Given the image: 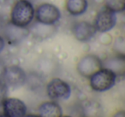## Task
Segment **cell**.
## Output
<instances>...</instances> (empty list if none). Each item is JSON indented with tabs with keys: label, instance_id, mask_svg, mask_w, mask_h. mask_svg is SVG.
Wrapping results in <instances>:
<instances>
[{
	"label": "cell",
	"instance_id": "1",
	"mask_svg": "<svg viewBox=\"0 0 125 117\" xmlns=\"http://www.w3.org/2000/svg\"><path fill=\"white\" fill-rule=\"evenodd\" d=\"M35 10L29 0H17L10 13V22L21 28H28L34 18Z\"/></svg>",
	"mask_w": 125,
	"mask_h": 117
},
{
	"label": "cell",
	"instance_id": "2",
	"mask_svg": "<svg viewBox=\"0 0 125 117\" xmlns=\"http://www.w3.org/2000/svg\"><path fill=\"white\" fill-rule=\"evenodd\" d=\"M116 75L110 69L102 68L95 72L90 78L89 83L94 91L102 92L111 89L116 84Z\"/></svg>",
	"mask_w": 125,
	"mask_h": 117
},
{
	"label": "cell",
	"instance_id": "3",
	"mask_svg": "<svg viewBox=\"0 0 125 117\" xmlns=\"http://www.w3.org/2000/svg\"><path fill=\"white\" fill-rule=\"evenodd\" d=\"M36 21L46 25H53L59 21L61 13L59 9L52 4H42L38 6L34 13Z\"/></svg>",
	"mask_w": 125,
	"mask_h": 117
},
{
	"label": "cell",
	"instance_id": "4",
	"mask_svg": "<svg viewBox=\"0 0 125 117\" xmlns=\"http://www.w3.org/2000/svg\"><path fill=\"white\" fill-rule=\"evenodd\" d=\"M46 92L53 100H67L71 95L70 86L59 78H54L46 86Z\"/></svg>",
	"mask_w": 125,
	"mask_h": 117
},
{
	"label": "cell",
	"instance_id": "5",
	"mask_svg": "<svg viewBox=\"0 0 125 117\" xmlns=\"http://www.w3.org/2000/svg\"><path fill=\"white\" fill-rule=\"evenodd\" d=\"M103 68L102 61L94 54H88L80 59L76 66L77 72L85 78H90L98 70Z\"/></svg>",
	"mask_w": 125,
	"mask_h": 117
},
{
	"label": "cell",
	"instance_id": "6",
	"mask_svg": "<svg viewBox=\"0 0 125 117\" xmlns=\"http://www.w3.org/2000/svg\"><path fill=\"white\" fill-rule=\"evenodd\" d=\"M116 15L111 10L104 7L98 12L94 21V27L97 32L107 33L111 31L116 24Z\"/></svg>",
	"mask_w": 125,
	"mask_h": 117
},
{
	"label": "cell",
	"instance_id": "7",
	"mask_svg": "<svg viewBox=\"0 0 125 117\" xmlns=\"http://www.w3.org/2000/svg\"><path fill=\"white\" fill-rule=\"evenodd\" d=\"M27 80H28L27 74L21 67L16 65L6 67L4 76V82L8 87L19 88L24 86Z\"/></svg>",
	"mask_w": 125,
	"mask_h": 117
},
{
	"label": "cell",
	"instance_id": "8",
	"mask_svg": "<svg viewBox=\"0 0 125 117\" xmlns=\"http://www.w3.org/2000/svg\"><path fill=\"white\" fill-rule=\"evenodd\" d=\"M8 43L10 45H17L24 40L29 34V29L28 28H21L11 22L4 25L2 33Z\"/></svg>",
	"mask_w": 125,
	"mask_h": 117
},
{
	"label": "cell",
	"instance_id": "9",
	"mask_svg": "<svg viewBox=\"0 0 125 117\" xmlns=\"http://www.w3.org/2000/svg\"><path fill=\"white\" fill-rule=\"evenodd\" d=\"M4 115L9 117H22L27 114V106L19 98H6L2 103Z\"/></svg>",
	"mask_w": 125,
	"mask_h": 117
},
{
	"label": "cell",
	"instance_id": "10",
	"mask_svg": "<svg viewBox=\"0 0 125 117\" xmlns=\"http://www.w3.org/2000/svg\"><path fill=\"white\" fill-rule=\"evenodd\" d=\"M75 38L81 42H87L94 38L97 33L94 25L91 24L88 21H78L72 28Z\"/></svg>",
	"mask_w": 125,
	"mask_h": 117
},
{
	"label": "cell",
	"instance_id": "11",
	"mask_svg": "<svg viewBox=\"0 0 125 117\" xmlns=\"http://www.w3.org/2000/svg\"><path fill=\"white\" fill-rule=\"evenodd\" d=\"M103 68L110 69L117 76H123L125 74V58L124 56L116 55L105 59L102 62Z\"/></svg>",
	"mask_w": 125,
	"mask_h": 117
},
{
	"label": "cell",
	"instance_id": "12",
	"mask_svg": "<svg viewBox=\"0 0 125 117\" xmlns=\"http://www.w3.org/2000/svg\"><path fill=\"white\" fill-rule=\"evenodd\" d=\"M62 110L57 103L47 101L41 103L39 107L40 117H62Z\"/></svg>",
	"mask_w": 125,
	"mask_h": 117
},
{
	"label": "cell",
	"instance_id": "13",
	"mask_svg": "<svg viewBox=\"0 0 125 117\" xmlns=\"http://www.w3.org/2000/svg\"><path fill=\"white\" fill-rule=\"evenodd\" d=\"M28 29L29 33H32L37 38L47 39L57 32V27L55 26V24L46 25L37 21Z\"/></svg>",
	"mask_w": 125,
	"mask_h": 117
},
{
	"label": "cell",
	"instance_id": "14",
	"mask_svg": "<svg viewBox=\"0 0 125 117\" xmlns=\"http://www.w3.org/2000/svg\"><path fill=\"white\" fill-rule=\"evenodd\" d=\"M66 10L72 16H81L84 14L88 7L87 0H66Z\"/></svg>",
	"mask_w": 125,
	"mask_h": 117
},
{
	"label": "cell",
	"instance_id": "15",
	"mask_svg": "<svg viewBox=\"0 0 125 117\" xmlns=\"http://www.w3.org/2000/svg\"><path fill=\"white\" fill-rule=\"evenodd\" d=\"M104 4L107 9L115 13L123 12L125 10V0H104Z\"/></svg>",
	"mask_w": 125,
	"mask_h": 117
},
{
	"label": "cell",
	"instance_id": "16",
	"mask_svg": "<svg viewBox=\"0 0 125 117\" xmlns=\"http://www.w3.org/2000/svg\"><path fill=\"white\" fill-rule=\"evenodd\" d=\"M114 50L117 52L118 55L124 56L125 50V42L123 37L117 38L114 42Z\"/></svg>",
	"mask_w": 125,
	"mask_h": 117
},
{
	"label": "cell",
	"instance_id": "17",
	"mask_svg": "<svg viewBox=\"0 0 125 117\" xmlns=\"http://www.w3.org/2000/svg\"><path fill=\"white\" fill-rule=\"evenodd\" d=\"M8 91V86L5 85L4 81L0 80V106H2L3 102L6 98Z\"/></svg>",
	"mask_w": 125,
	"mask_h": 117
},
{
	"label": "cell",
	"instance_id": "18",
	"mask_svg": "<svg viewBox=\"0 0 125 117\" xmlns=\"http://www.w3.org/2000/svg\"><path fill=\"white\" fill-rule=\"evenodd\" d=\"M6 70V66L4 65V63L0 61V80L4 81V73Z\"/></svg>",
	"mask_w": 125,
	"mask_h": 117
},
{
	"label": "cell",
	"instance_id": "19",
	"mask_svg": "<svg viewBox=\"0 0 125 117\" xmlns=\"http://www.w3.org/2000/svg\"><path fill=\"white\" fill-rule=\"evenodd\" d=\"M4 48V39L1 35H0V52L2 51Z\"/></svg>",
	"mask_w": 125,
	"mask_h": 117
},
{
	"label": "cell",
	"instance_id": "20",
	"mask_svg": "<svg viewBox=\"0 0 125 117\" xmlns=\"http://www.w3.org/2000/svg\"><path fill=\"white\" fill-rule=\"evenodd\" d=\"M113 117H125L124 111H118L113 115Z\"/></svg>",
	"mask_w": 125,
	"mask_h": 117
},
{
	"label": "cell",
	"instance_id": "21",
	"mask_svg": "<svg viewBox=\"0 0 125 117\" xmlns=\"http://www.w3.org/2000/svg\"><path fill=\"white\" fill-rule=\"evenodd\" d=\"M4 21H3V19L2 17L0 16V33H2V30H3V28H4Z\"/></svg>",
	"mask_w": 125,
	"mask_h": 117
},
{
	"label": "cell",
	"instance_id": "22",
	"mask_svg": "<svg viewBox=\"0 0 125 117\" xmlns=\"http://www.w3.org/2000/svg\"><path fill=\"white\" fill-rule=\"evenodd\" d=\"M22 117H40L39 115H23Z\"/></svg>",
	"mask_w": 125,
	"mask_h": 117
},
{
	"label": "cell",
	"instance_id": "23",
	"mask_svg": "<svg viewBox=\"0 0 125 117\" xmlns=\"http://www.w3.org/2000/svg\"><path fill=\"white\" fill-rule=\"evenodd\" d=\"M0 117H9V116H8V115H4H4H0Z\"/></svg>",
	"mask_w": 125,
	"mask_h": 117
},
{
	"label": "cell",
	"instance_id": "24",
	"mask_svg": "<svg viewBox=\"0 0 125 117\" xmlns=\"http://www.w3.org/2000/svg\"><path fill=\"white\" fill-rule=\"evenodd\" d=\"M6 0H0V4H1V3H4V2H5Z\"/></svg>",
	"mask_w": 125,
	"mask_h": 117
},
{
	"label": "cell",
	"instance_id": "25",
	"mask_svg": "<svg viewBox=\"0 0 125 117\" xmlns=\"http://www.w3.org/2000/svg\"><path fill=\"white\" fill-rule=\"evenodd\" d=\"M62 117H70V116H69V115H63V116H62Z\"/></svg>",
	"mask_w": 125,
	"mask_h": 117
}]
</instances>
